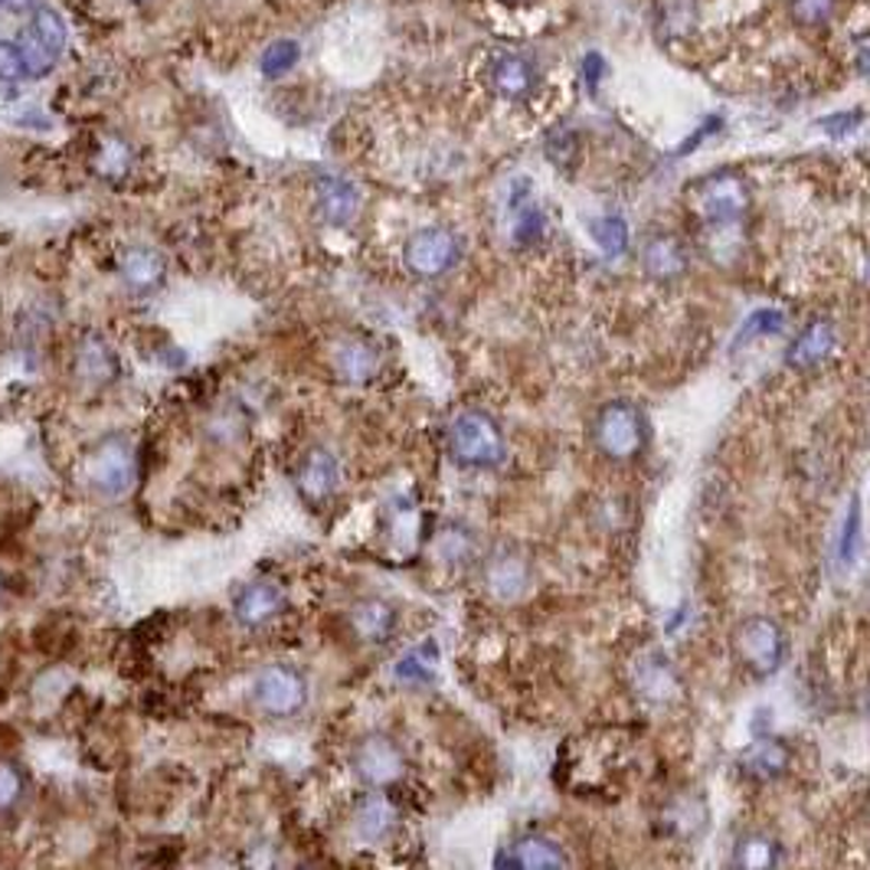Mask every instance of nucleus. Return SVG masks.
Listing matches in <instances>:
<instances>
[{"label": "nucleus", "instance_id": "1", "mask_svg": "<svg viewBox=\"0 0 870 870\" xmlns=\"http://www.w3.org/2000/svg\"><path fill=\"white\" fill-rule=\"evenodd\" d=\"M449 459L471 471H494L508 462V442L498 419L484 409H462L449 422Z\"/></svg>", "mask_w": 870, "mask_h": 870}, {"label": "nucleus", "instance_id": "2", "mask_svg": "<svg viewBox=\"0 0 870 870\" xmlns=\"http://www.w3.org/2000/svg\"><path fill=\"white\" fill-rule=\"evenodd\" d=\"M589 439L606 459L636 462L648 449L651 426H648V416L641 407L629 403V400H609V403L596 409L592 426H589Z\"/></svg>", "mask_w": 870, "mask_h": 870}, {"label": "nucleus", "instance_id": "3", "mask_svg": "<svg viewBox=\"0 0 870 870\" xmlns=\"http://www.w3.org/2000/svg\"><path fill=\"white\" fill-rule=\"evenodd\" d=\"M688 200H691L697 220L710 230H730V227L743 223V217L753 207V193H750L747 180L730 171L697 180L688 190Z\"/></svg>", "mask_w": 870, "mask_h": 870}, {"label": "nucleus", "instance_id": "4", "mask_svg": "<svg viewBox=\"0 0 870 870\" xmlns=\"http://www.w3.org/2000/svg\"><path fill=\"white\" fill-rule=\"evenodd\" d=\"M730 651L737 658V664L753 674V678H772L789 654V639L782 632V626L769 616H750L743 619L733 636H730Z\"/></svg>", "mask_w": 870, "mask_h": 870}, {"label": "nucleus", "instance_id": "5", "mask_svg": "<svg viewBox=\"0 0 870 870\" xmlns=\"http://www.w3.org/2000/svg\"><path fill=\"white\" fill-rule=\"evenodd\" d=\"M249 697L259 713L272 720H289L308 707V678L294 664H266L252 678Z\"/></svg>", "mask_w": 870, "mask_h": 870}, {"label": "nucleus", "instance_id": "6", "mask_svg": "<svg viewBox=\"0 0 870 870\" xmlns=\"http://www.w3.org/2000/svg\"><path fill=\"white\" fill-rule=\"evenodd\" d=\"M462 262V239L449 227H422L403 242V266L416 279H442Z\"/></svg>", "mask_w": 870, "mask_h": 870}, {"label": "nucleus", "instance_id": "7", "mask_svg": "<svg viewBox=\"0 0 870 870\" xmlns=\"http://www.w3.org/2000/svg\"><path fill=\"white\" fill-rule=\"evenodd\" d=\"M134 474H138V459H134V449L124 436H109L102 439L89 459H86V481L96 494L116 501V498H124L134 484Z\"/></svg>", "mask_w": 870, "mask_h": 870}, {"label": "nucleus", "instance_id": "8", "mask_svg": "<svg viewBox=\"0 0 870 870\" xmlns=\"http://www.w3.org/2000/svg\"><path fill=\"white\" fill-rule=\"evenodd\" d=\"M350 769L370 789H393L407 776V759L390 737L367 733L350 747Z\"/></svg>", "mask_w": 870, "mask_h": 870}, {"label": "nucleus", "instance_id": "9", "mask_svg": "<svg viewBox=\"0 0 870 870\" xmlns=\"http://www.w3.org/2000/svg\"><path fill=\"white\" fill-rule=\"evenodd\" d=\"M294 481V491L298 498L308 504V508H321L334 498L338 484H341V462L331 449L324 446H311L301 459H298V468L291 474Z\"/></svg>", "mask_w": 870, "mask_h": 870}, {"label": "nucleus", "instance_id": "10", "mask_svg": "<svg viewBox=\"0 0 870 870\" xmlns=\"http://www.w3.org/2000/svg\"><path fill=\"white\" fill-rule=\"evenodd\" d=\"M350 824L353 834L367 844H387L397 828H400V809L397 802L383 792V789H370L363 792L353 809H350Z\"/></svg>", "mask_w": 870, "mask_h": 870}, {"label": "nucleus", "instance_id": "11", "mask_svg": "<svg viewBox=\"0 0 870 870\" xmlns=\"http://www.w3.org/2000/svg\"><path fill=\"white\" fill-rule=\"evenodd\" d=\"M360 207H363V193L348 177L324 174L314 180V213L321 217V223L344 230L360 217Z\"/></svg>", "mask_w": 870, "mask_h": 870}, {"label": "nucleus", "instance_id": "12", "mask_svg": "<svg viewBox=\"0 0 870 870\" xmlns=\"http://www.w3.org/2000/svg\"><path fill=\"white\" fill-rule=\"evenodd\" d=\"M481 580L484 589L501 599V602H518L530 589V563L514 547H498L494 553L484 557L481 563Z\"/></svg>", "mask_w": 870, "mask_h": 870}, {"label": "nucleus", "instance_id": "13", "mask_svg": "<svg viewBox=\"0 0 870 870\" xmlns=\"http://www.w3.org/2000/svg\"><path fill=\"white\" fill-rule=\"evenodd\" d=\"M639 262L651 282L668 286V282L684 279V272L691 266V256H688V246H684L681 236H674V232H651L641 242Z\"/></svg>", "mask_w": 870, "mask_h": 870}, {"label": "nucleus", "instance_id": "14", "mask_svg": "<svg viewBox=\"0 0 870 870\" xmlns=\"http://www.w3.org/2000/svg\"><path fill=\"white\" fill-rule=\"evenodd\" d=\"M289 596L286 586L279 580H256L242 586L232 599V616L239 626L246 629H262L266 622H272L276 616H282Z\"/></svg>", "mask_w": 870, "mask_h": 870}, {"label": "nucleus", "instance_id": "15", "mask_svg": "<svg viewBox=\"0 0 870 870\" xmlns=\"http://www.w3.org/2000/svg\"><path fill=\"white\" fill-rule=\"evenodd\" d=\"M570 864L567 851L543 834H521L511 844L501 848V854L494 858V868L508 870H560Z\"/></svg>", "mask_w": 870, "mask_h": 870}, {"label": "nucleus", "instance_id": "16", "mask_svg": "<svg viewBox=\"0 0 870 870\" xmlns=\"http://www.w3.org/2000/svg\"><path fill=\"white\" fill-rule=\"evenodd\" d=\"M348 626L357 641H363V644H387L400 629V612L393 602H387L380 596H363V599L350 602Z\"/></svg>", "mask_w": 870, "mask_h": 870}, {"label": "nucleus", "instance_id": "17", "mask_svg": "<svg viewBox=\"0 0 870 870\" xmlns=\"http://www.w3.org/2000/svg\"><path fill=\"white\" fill-rule=\"evenodd\" d=\"M838 348V328L831 318H812L796 341L786 350V367L799 370V373H812L814 367H821Z\"/></svg>", "mask_w": 870, "mask_h": 870}, {"label": "nucleus", "instance_id": "18", "mask_svg": "<svg viewBox=\"0 0 870 870\" xmlns=\"http://www.w3.org/2000/svg\"><path fill=\"white\" fill-rule=\"evenodd\" d=\"M488 82L504 102H523L533 96L540 72H537L533 59L521 57V53H498L488 66Z\"/></svg>", "mask_w": 870, "mask_h": 870}, {"label": "nucleus", "instance_id": "19", "mask_svg": "<svg viewBox=\"0 0 870 870\" xmlns=\"http://www.w3.org/2000/svg\"><path fill=\"white\" fill-rule=\"evenodd\" d=\"M331 360H334V370H338L341 380L370 383L380 373V367H383V350H380L377 341H370L363 334H348V338H341L334 344Z\"/></svg>", "mask_w": 870, "mask_h": 870}, {"label": "nucleus", "instance_id": "20", "mask_svg": "<svg viewBox=\"0 0 870 870\" xmlns=\"http://www.w3.org/2000/svg\"><path fill=\"white\" fill-rule=\"evenodd\" d=\"M636 691L651 703H671L681 697V678L664 651H644L636 661Z\"/></svg>", "mask_w": 870, "mask_h": 870}, {"label": "nucleus", "instance_id": "21", "mask_svg": "<svg viewBox=\"0 0 870 870\" xmlns=\"http://www.w3.org/2000/svg\"><path fill=\"white\" fill-rule=\"evenodd\" d=\"M118 276L124 282V289L134 291V294H151L164 286L168 279V262L158 249H148V246H134L121 256V266H118Z\"/></svg>", "mask_w": 870, "mask_h": 870}, {"label": "nucleus", "instance_id": "22", "mask_svg": "<svg viewBox=\"0 0 870 870\" xmlns=\"http://www.w3.org/2000/svg\"><path fill=\"white\" fill-rule=\"evenodd\" d=\"M508 210H511V239H514V246H521V249L533 246L543 236L547 223H543V210L537 207L527 180H514L511 197H508Z\"/></svg>", "mask_w": 870, "mask_h": 870}, {"label": "nucleus", "instance_id": "23", "mask_svg": "<svg viewBox=\"0 0 870 870\" xmlns=\"http://www.w3.org/2000/svg\"><path fill=\"white\" fill-rule=\"evenodd\" d=\"M740 766H743V772H747L750 779H756V782H772V779H779V776L789 772L792 750H789L782 740L762 737V740H756L747 753L740 756Z\"/></svg>", "mask_w": 870, "mask_h": 870}, {"label": "nucleus", "instance_id": "24", "mask_svg": "<svg viewBox=\"0 0 870 870\" xmlns=\"http://www.w3.org/2000/svg\"><path fill=\"white\" fill-rule=\"evenodd\" d=\"M733 868L743 870H769L782 864V844L766 834V831H747L733 844Z\"/></svg>", "mask_w": 870, "mask_h": 870}, {"label": "nucleus", "instance_id": "25", "mask_svg": "<svg viewBox=\"0 0 870 870\" xmlns=\"http://www.w3.org/2000/svg\"><path fill=\"white\" fill-rule=\"evenodd\" d=\"M436 674H439V644L436 641H422V644L409 648L393 668V678L407 688H429L436 681Z\"/></svg>", "mask_w": 870, "mask_h": 870}, {"label": "nucleus", "instance_id": "26", "mask_svg": "<svg viewBox=\"0 0 870 870\" xmlns=\"http://www.w3.org/2000/svg\"><path fill=\"white\" fill-rule=\"evenodd\" d=\"M76 367H79V373H82L89 383H112L118 377L116 350L109 348L106 341H99V338H89V341L79 348Z\"/></svg>", "mask_w": 870, "mask_h": 870}, {"label": "nucleus", "instance_id": "27", "mask_svg": "<svg viewBox=\"0 0 870 870\" xmlns=\"http://www.w3.org/2000/svg\"><path fill=\"white\" fill-rule=\"evenodd\" d=\"M30 33H33L50 53L62 57V50H66V20L59 17V10L47 7V3H37V7H33V20H30Z\"/></svg>", "mask_w": 870, "mask_h": 870}, {"label": "nucleus", "instance_id": "28", "mask_svg": "<svg viewBox=\"0 0 870 870\" xmlns=\"http://www.w3.org/2000/svg\"><path fill=\"white\" fill-rule=\"evenodd\" d=\"M697 23V0H658V27L664 37H684Z\"/></svg>", "mask_w": 870, "mask_h": 870}, {"label": "nucleus", "instance_id": "29", "mask_svg": "<svg viewBox=\"0 0 870 870\" xmlns=\"http://www.w3.org/2000/svg\"><path fill=\"white\" fill-rule=\"evenodd\" d=\"M589 236L596 239V246L609 256L619 259L629 249V223L622 217H599L589 223Z\"/></svg>", "mask_w": 870, "mask_h": 870}, {"label": "nucleus", "instance_id": "30", "mask_svg": "<svg viewBox=\"0 0 870 870\" xmlns=\"http://www.w3.org/2000/svg\"><path fill=\"white\" fill-rule=\"evenodd\" d=\"M436 553H439V560H446L449 567L468 563V560L474 557V537H471V530H464L459 523H449V527L439 533V540H436Z\"/></svg>", "mask_w": 870, "mask_h": 870}, {"label": "nucleus", "instance_id": "31", "mask_svg": "<svg viewBox=\"0 0 870 870\" xmlns=\"http://www.w3.org/2000/svg\"><path fill=\"white\" fill-rule=\"evenodd\" d=\"M298 59H301V47L294 40H276V43L266 47V53L259 59V69H262L266 79H282L298 66Z\"/></svg>", "mask_w": 870, "mask_h": 870}, {"label": "nucleus", "instance_id": "32", "mask_svg": "<svg viewBox=\"0 0 870 870\" xmlns=\"http://www.w3.org/2000/svg\"><path fill=\"white\" fill-rule=\"evenodd\" d=\"M782 324H786V314H782L779 308H759V311H753V314L743 321V328L737 331V338H733V348H740V344H750V341H756V338L779 334V331H782Z\"/></svg>", "mask_w": 870, "mask_h": 870}, {"label": "nucleus", "instance_id": "33", "mask_svg": "<svg viewBox=\"0 0 870 870\" xmlns=\"http://www.w3.org/2000/svg\"><path fill=\"white\" fill-rule=\"evenodd\" d=\"M20 57H23V66H27V76H33V79H43L47 72H53V66L59 62L57 53H50L33 33L30 37H23V43H20Z\"/></svg>", "mask_w": 870, "mask_h": 870}, {"label": "nucleus", "instance_id": "34", "mask_svg": "<svg viewBox=\"0 0 870 870\" xmlns=\"http://www.w3.org/2000/svg\"><path fill=\"white\" fill-rule=\"evenodd\" d=\"M128 168H131V151H128V144L118 141V138H109V141L102 144V151H99V171L116 180V177H124Z\"/></svg>", "mask_w": 870, "mask_h": 870}, {"label": "nucleus", "instance_id": "35", "mask_svg": "<svg viewBox=\"0 0 870 870\" xmlns=\"http://www.w3.org/2000/svg\"><path fill=\"white\" fill-rule=\"evenodd\" d=\"M577 151H580V141L570 128H557L550 138H547V158L557 164V168H567L577 161Z\"/></svg>", "mask_w": 870, "mask_h": 870}, {"label": "nucleus", "instance_id": "36", "mask_svg": "<svg viewBox=\"0 0 870 870\" xmlns=\"http://www.w3.org/2000/svg\"><path fill=\"white\" fill-rule=\"evenodd\" d=\"M838 0H792V17L802 23V27H824L834 13Z\"/></svg>", "mask_w": 870, "mask_h": 870}, {"label": "nucleus", "instance_id": "37", "mask_svg": "<svg viewBox=\"0 0 870 870\" xmlns=\"http://www.w3.org/2000/svg\"><path fill=\"white\" fill-rule=\"evenodd\" d=\"M858 537H861V504L858 498L851 501L848 514H844V527H841V543H838V560L848 567L854 560V547H858Z\"/></svg>", "mask_w": 870, "mask_h": 870}, {"label": "nucleus", "instance_id": "38", "mask_svg": "<svg viewBox=\"0 0 870 870\" xmlns=\"http://www.w3.org/2000/svg\"><path fill=\"white\" fill-rule=\"evenodd\" d=\"M23 796V776L17 766L10 762H0V812L13 809Z\"/></svg>", "mask_w": 870, "mask_h": 870}, {"label": "nucleus", "instance_id": "39", "mask_svg": "<svg viewBox=\"0 0 870 870\" xmlns=\"http://www.w3.org/2000/svg\"><path fill=\"white\" fill-rule=\"evenodd\" d=\"M23 79H27V66L20 57V47L0 40V82H23Z\"/></svg>", "mask_w": 870, "mask_h": 870}, {"label": "nucleus", "instance_id": "40", "mask_svg": "<svg viewBox=\"0 0 870 870\" xmlns=\"http://www.w3.org/2000/svg\"><path fill=\"white\" fill-rule=\"evenodd\" d=\"M580 72L586 92L596 96V92H599V82H602V76H606V59H602V53H586Z\"/></svg>", "mask_w": 870, "mask_h": 870}, {"label": "nucleus", "instance_id": "41", "mask_svg": "<svg viewBox=\"0 0 870 870\" xmlns=\"http://www.w3.org/2000/svg\"><path fill=\"white\" fill-rule=\"evenodd\" d=\"M37 3H40V0H3V7H10V10H17V13H33Z\"/></svg>", "mask_w": 870, "mask_h": 870}, {"label": "nucleus", "instance_id": "42", "mask_svg": "<svg viewBox=\"0 0 870 870\" xmlns=\"http://www.w3.org/2000/svg\"><path fill=\"white\" fill-rule=\"evenodd\" d=\"M504 3H527V0H504Z\"/></svg>", "mask_w": 870, "mask_h": 870}, {"label": "nucleus", "instance_id": "43", "mask_svg": "<svg viewBox=\"0 0 870 870\" xmlns=\"http://www.w3.org/2000/svg\"><path fill=\"white\" fill-rule=\"evenodd\" d=\"M0 3H3V0H0Z\"/></svg>", "mask_w": 870, "mask_h": 870}]
</instances>
